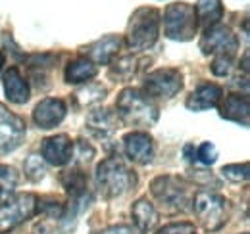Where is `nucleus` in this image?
<instances>
[{"label":"nucleus","mask_w":250,"mask_h":234,"mask_svg":"<svg viewBox=\"0 0 250 234\" xmlns=\"http://www.w3.org/2000/svg\"><path fill=\"white\" fill-rule=\"evenodd\" d=\"M96 186L106 200L124 196L131 188L137 186L135 171L125 163L122 157H106L96 167Z\"/></svg>","instance_id":"f257e3e1"},{"label":"nucleus","mask_w":250,"mask_h":234,"mask_svg":"<svg viewBox=\"0 0 250 234\" xmlns=\"http://www.w3.org/2000/svg\"><path fill=\"white\" fill-rule=\"evenodd\" d=\"M118 119L129 127H152L158 121V106L139 88H124L116 100Z\"/></svg>","instance_id":"f03ea898"},{"label":"nucleus","mask_w":250,"mask_h":234,"mask_svg":"<svg viewBox=\"0 0 250 234\" xmlns=\"http://www.w3.org/2000/svg\"><path fill=\"white\" fill-rule=\"evenodd\" d=\"M160 35V12L156 8H139L133 12L127 33H125V44L131 50H148L154 46Z\"/></svg>","instance_id":"7ed1b4c3"},{"label":"nucleus","mask_w":250,"mask_h":234,"mask_svg":"<svg viewBox=\"0 0 250 234\" xmlns=\"http://www.w3.org/2000/svg\"><path fill=\"white\" fill-rule=\"evenodd\" d=\"M190 204H192V211H194L198 225L204 231L216 233L225 227L229 219V202L223 196L210 192V190H198L192 196Z\"/></svg>","instance_id":"20e7f679"},{"label":"nucleus","mask_w":250,"mask_h":234,"mask_svg":"<svg viewBox=\"0 0 250 234\" xmlns=\"http://www.w3.org/2000/svg\"><path fill=\"white\" fill-rule=\"evenodd\" d=\"M41 211V200L37 194L23 192L12 196L10 200L0 205V234H8L16 231L20 225L33 219Z\"/></svg>","instance_id":"39448f33"},{"label":"nucleus","mask_w":250,"mask_h":234,"mask_svg":"<svg viewBox=\"0 0 250 234\" xmlns=\"http://www.w3.org/2000/svg\"><path fill=\"white\" fill-rule=\"evenodd\" d=\"M198 31L194 8L187 2H173L164 12V35L171 40H190Z\"/></svg>","instance_id":"423d86ee"},{"label":"nucleus","mask_w":250,"mask_h":234,"mask_svg":"<svg viewBox=\"0 0 250 234\" xmlns=\"http://www.w3.org/2000/svg\"><path fill=\"white\" fill-rule=\"evenodd\" d=\"M188 182L173 175H160L150 182V194L158 204L167 211H185L187 204L192 200L188 192Z\"/></svg>","instance_id":"0eeeda50"},{"label":"nucleus","mask_w":250,"mask_h":234,"mask_svg":"<svg viewBox=\"0 0 250 234\" xmlns=\"http://www.w3.org/2000/svg\"><path fill=\"white\" fill-rule=\"evenodd\" d=\"M183 88V73L175 67H160L145 77L143 92L152 100H169Z\"/></svg>","instance_id":"6e6552de"},{"label":"nucleus","mask_w":250,"mask_h":234,"mask_svg":"<svg viewBox=\"0 0 250 234\" xmlns=\"http://www.w3.org/2000/svg\"><path fill=\"white\" fill-rule=\"evenodd\" d=\"M200 50L204 56L235 59L239 50V39L229 27L218 23L210 29H204V35L200 39Z\"/></svg>","instance_id":"1a4fd4ad"},{"label":"nucleus","mask_w":250,"mask_h":234,"mask_svg":"<svg viewBox=\"0 0 250 234\" xmlns=\"http://www.w3.org/2000/svg\"><path fill=\"white\" fill-rule=\"evenodd\" d=\"M25 133V121L12 114L4 104H0V152H14L16 148H20Z\"/></svg>","instance_id":"9d476101"},{"label":"nucleus","mask_w":250,"mask_h":234,"mask_svg":"<svg viewBox=\"0 0 250 234\" xmlns=\"http://www.w3.org/2000/svg\"><path fill=\"white\" fill-rule=\"evenodd\" d=\"M125 156L141 165H146L154 157V140L145 131H131L124 136Z\"/></svg>","instance_id":"9b49d317"},{"label":"nucleus","mask_w":250,"mask_h":234,"mask_svg":"<svg viewBox=\"0 0 250 234\" xmlns=\"http://www.w3.org/2000/svg\"><path fill=\"white\" fill-rule=\"evenodd\" d=\"M67 106L62 98H44L33 110V121L39 129H54L65 119Z\"/></svg>","instance_id":"f8f14e48"},{"label":"nucleus","mask_w":250,"mask_h":234,"mask_svg":"<svg viewBox=\"0 0 250 234\" xmlns=\"http://www.w3.org/2000/svg\"><path fill=\"white\" fill-rule=\"evenodd\" d=\"M122 48V37L118 35H106L98 40H94L91 44L81 48L83 58L93 61L94 65H108L112 59L116 58V54Z\"/></svg>","instance_id":"ddd939ff"},{"label":"nucleus","mask_w":250,"mask_h":234,"mask_svg":"<svg viewBox=\"0 0 250 234\" xmlns=\"http://www.w3.org/2000/svg\"><path fill=\"white\" fill-rule=\"evenodd\" d=\"M42 159L54 167H62L65 163L71 161L73 157V142L67 135H54V136H48L42 140Z\"/></svg>","instance_id":"4468645a"},{"label":"nucleus","mask_w":250,"mask_h":234,"mask_svg":"<svg viewBox=\"0 0 250 234\" xmlns=\"http://www.w3.org/2000/svg\"><path fill=\"white\" fill-rule=\"evenodd\" d=\"M223 98V88L216 85V83H200L188 94L187 106L190 112H204L210 108H218L219 102Z\"/></svg>","instance_id":"2eb2a0df"},{"label":"nucleus","mask_w":250,"mask_h":234,"mask_svg":"<svg viewBox=\"0 0 250 234\" xmlns=\"http://www.w3.org/2000/svg\"><path fill=\"white\" fill-rule=\"evenodd\" d=\"M219 116L227 121H233L241 127H249L250 123V104H249V96L247 94H239V92H233V94H227L225 100L221 102L219 106Z\"/></svg>","instance_id":"dca6fc26"},{"label":"nucleus","mask_w":250,"mask_h":234,"mask_svg":"<svg viewBox=\"0 0 250 234\" xmlns=\"http://www.w3.org/2000/svg\"><path fill=\"white\" fill-rule=\"evenodd\" d=\"M2 87H4V92H6V98L12 104H25L31 98L29 83L20 73V69L16 65L4 71V75H2Z\"/></svg>","instance_id":"f3484780"},{"label":"nucleus","mask_w":250,"mask_h":234,"mask_svg":"<svg viewBox=\"0 0 250 234\" xmlns=\"http://www.w3.org/2000/svg\"><path fill=\"white\" fill-rule=\"evenodd\" d=\"M131 217H133V223H135L137 231L143 234L154 231L158 225V219H160L156 207H154V204L148 198H139L133 204V207H131Z\"/></svg>","instance_id":"a211bd4d"},{"label":"nucleus","mask_w":250,"mask_h":234,"mask_svg":"<svg viewBox=\"0 0 250 234\" xmlns=\"http://www.w3.org/2000/svg\"><path fill=\"white\" fill-rule=\"evenodd\" d=\"M118 125H120V119H118V116L112 110H108V108H94V110L89 112V116H87V127H89V131L94 133L96 136H100V138L110 136L118 129Z\"/></svg>","instance_id":"6ab92c4d"},{"label":"nucleus","mask_w":250,"mask_h":234,"mask_svg":"<svg viewBox=\"0 0 250 234\" xmlns=\"http://www.w3.org/2000/svg\"><path fill=\"white\" fill-rule=\"evenodd\" d=\"M60 180L71 200H89V176L81 167H71L63 171Z\"/></svg>","instance_id":"aec40b11"},{"label":"nucleus","mask_w":250,"mask_h":234,"mask_svg":"<svg viewBox=\"0 0 250 234\" xmlns=\"http://www.w3.org/2000/svg\"><path fill=\"white\" fill-rule=\"evenodd\" d=\"M96 73H98V69H96V65H94L93 61H89L87 58L79 56V58L71 59L65 65L63 79L69 85H81V83H89L91 79H94Z\"/></svg>","instance_id":"412c9836"},{"label":"nucleus","mask_w":250,"mask_h":234,"mask_svg":"<svg viewBox=\"0 0 250 234\" xmlns=\"http://www.w3.org/2000/svg\"><path fill=\"white\" fill-rule=\"evenodd\" d=\"M194 14L198 20V25L204 29H210L218 25L219 20L223 18V4L221 0H198L194 6Z\"/></svg>","instance_id":"4be33fe9"},{"label":"nucleus","mask_w":250,"mask_h":234,"mask_svg":"<svg viewBox=\"0 0 250 234\" xmlns=\"http://www.w3.org/2000/svg\"><path fill=\"white\" fill-rule=\"evenodd\" d=\"M110 63H112V67H110V77L112 79H116V81H129L141 69L143 59L135 58V56H124V58H118L116 61H110Z\"/></svg>","instance_id":"5701e85b"},{"label":"nucleus","mask_w":250,"mask_h":234,"mask_svg":"<svg viewBox=\"0 0 250 234\" xmlns=\"http://www.w3.org/2000/svg\"><path fill=\"white\" fill-rule=\"evenodd\" d=\"M20 182V175L14 167L0 163V202H6L14 196Z\"/></svg>","instance_id":"b1692460"},{"label":"nucleus","mask_w":250,"mask_h":234,"mask_svg":"<svg viewBox=\"0 0 250 234\" xmlns=\"http://www.w3.org/2000/svg\"><path fill=\"white\" fill-rule=\"evenodd\" d=\"M25 175L29 180L33 182H39L41 178H44L46 175V165H44V159L41 157V156H37V154H33L27 157V161H25Z\"/></svg>","instance_id":"393cba45"},{"label":"nucleus","mask_w":250,"mask_h":234,"mask_svg":"<svg viewBox=\"0 0 250 234\" xmlns=\"http://www.w3.org/2000/svg\"><path fill=\"white\" fill-rule=\"evenodd\" d=\"M221 173H223L225 178H229L231 182H245V180L249 178V161L223 165Z\"/></svg>","instance_id":"a878e982"},{"label":"nucleus","mask_w":250,"mask_h":234,"mask_svg":"<svg viewBox=\"0 0 250 234\" xmlns=\"http://www.w3.org/2000/svg\"><path fill=\"white\" fill-rule=\"evenodd\" d=\"M194 159H198L202 165H212V163H216V159H218V148L214 146L212 142H204V144H200L198 150L194 152Z\"/></svg>","instance_id":"bb28decb"},{"label":"nucleus","mask_w":250,"mask_h":234,"mask_svg":"<svg viewBox=\"0 0 250 234\" xmlns=\"http://www.w3.org/2000/svg\"><path fill=\"white\" fill-rule=\"evenodd\" d=\"M156 234H196V227L188 221H179V223H169L158 229Z\"/></svg>","instance_id":"cd10ccee"},{"label":"nucleus","mask_w":250,"mask_h":234,"mask_svg":"<svg viewBox=\"0 0 250 234\" xmlns=\"http://www.w3.org/2000/svg\"><path fill=\"white\" fill-rule=\"evenodd\" d=\"M104 94H106V88L104 87H100V85H89L85 90L77 92L75 96H79V100L83 104H91V102H96V100H102Z\"/></svg>","instance_id":"c85d7f7f"},{"label":"nucleus","mask_w":250,"mask_h":234,"mask_svg":"<svg viewBox=\"0 0 250 234\" xmlns=\"http://www.w3.org/2000/svg\"><path fill=\"white\" fill-rule=\"evenodd\" d=\"M98 234H141L139 231L127 227V225H114V227H108L104 231H100Z\"/></svg>","instance_id":"c756f323"},{"label":"nucleus","mask_w":250,"mask_h":234,"mask_svg":"<svg viewBox=\"0 0 250 234\" xmlns=\"http://www.w3.org/2000/svg\"><path fill=\"white\" fill-rule=\"evenodd\" d=\"M192 178L198 182V184H202V180H204V184H210V182H214V186H218V178H214V176L210 175V173H206V171H192Z\"/></svg>","instance_id":"7c9ffc66"},{"label":"nucleus","mask_w":250,"mask_h":234,"mask_svg":"<svg viewBox=\"0 0 250 234\" xmlns=\"http://www.w3.org/2000/svg\"><path fill=\"white\" fill-rule=\"evenodd\" d=\"M183 152H185V156H187L188 161H194V146H192V144H187Z\"/></svg>","instance_id":"2f4dec72"},{"label":"nucleus","mask_w":250,"mask_h":234,"mask_svg":"<svg viewBox=\"0 0 250 234\" xmlns=\"http://www.w3.org/2000/svg\"><path fill=\"white\" fill-rule=\"evenodd\" d=\"M4 61H6V58H4V54L0 52V69H2V65H4Z\"/></svg>","instance_id":"473e14b6"},{"label":"nucleus","mask_w":250,"mask_h":234,"mask_svg":"<svg viewBox=\"0 0 250 234\" xmlns=\"http://www.w3.org/2000/svg\"><path fill=\"white\" fill-rule=\"evenodd\" d=\"M243 234H247V233H243Z\"/></svg>","instance_id":"72a5a7b5"}]
</instances>
